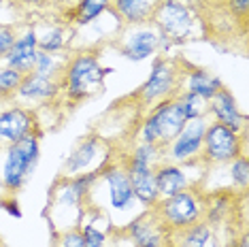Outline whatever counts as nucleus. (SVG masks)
I'll return each mask as SVG.
<instances>
[{
  "instance_id": "obj_1",
  "label": "nucleus",
  "mask_w": 249,
  "mask_h": 247,
  "mask_svg": "<svg viewBox=\"0 0 249 247\" xmlns=\"http://www.w3.org/2000/svg\"><path fill=\"white\" fill-rule=\"evenodd\" d=\"M109 69L103 66L100 53L96 49H79L69 58H64V69L60 75L62 100L71 106L86 103L105 89V79Z\"/></svg>"
},
{
  "instance_id": "obj_2",
  "label": "nucleus",
  "mask_w": 249,
  "mask_h": 247,
  "mask_svg": "<svg viewBox=\"0 0 249 247\" xmlns=\"http://www.w3.org/2000/svg\"><path fill=\"white\" fill-rule=\"evenodd\" d=\"M149 24L168 45L194 41L202 35L205 28L200 13L190 0H158Z\"/></svg>"
},
{
  "instance_id": "obj_3",
  "label": "nucleus",
  "mask_w": 249,
  "mask_h": 247,
  "mask_svg": "<svg viewBox=\"0 0 249 247\" xmlns=\"http://www.w3.org/2000/svg\"><path fill=\"white\" fill-rule=\"evenodd\" d=\"M41 137L43 132L36 130L24 137L21 141L13 145H4V160L2 173H0V183L7 192L15 194L28 183L35 168L41 158Z\"/></svg>"
},
{
  "instance_id": "obj_4",
  "label": "nucleus",
  "mask_w": 249,
  "mask_h": 247,
  "mask_svg": "<svg viewBox=\"0 0 249 247\" xmlns=\"http://www.w3.org/2000/svg\"><path fill=\"white\" fill-rule=\"evenodd\" d=\"M181 66H183L181 60L166 58V55L156 58L154 64H151L149 77L128 98L145 111L162 103V100L175 98L181 92Z\"/></svg>"
},
{
  "instance_id": "obj_5",
  "label": "nucleus",
  "mask_w": 249,
  "mask_h": 247,
  "mask_svg": "<svg viewBox=\"0 0 249 247\" xmlns=\"http://www.w3.org/2000/svg\"><path fill=\"white\" fill-rule=\"evenodd\" d=\"M188 120L181 113L177 98H168L145 111L139 126V143H151L158 147H166L177 134L183 130Z\"/></svg>"
},
{
  "instance_id": "obj_6",
  "label": "nucleus",
  "mask_w": 249,
  "mask_h": 247,
  "mask_svg": "<svg viewBox=\"0 0 249 247\" xmlns=\"http://www.w3.org/2000/svg\"><path fill=\"white\" fill-rule=\"evenodd\" d=\"M151 211L171 234L179 232L205 220V194L198 188H188L171 198H160Z\"/></svg>"
},
{
  "instance_id": "obj_7",
  "label": "nucleus",
  "mask_w": 249,
  "mask_h": 247,
  "mask_svg": "<svg viewBox=\"0 0 249 247\" xmlns=\"http://www.w3.org/2000/svg\"><path fill=\"white\" fill-rule=\"evenodd\" d=\"M245 154V132H234L217 122L209 120L205 130V141L200 151V166L202 168H217L226 166L236 156Z\"/></svg>"
},
{
  "instance_id": "obj_8",
  "label": "nucleus",
  "mask_w": 249,
  "mask_h": 247,
  "mask_svg": "<svg viewBox=\"0 0 249 247\" xmlns=\"http://www.w3.org/2000/svg\"><path fill=\"white\" fill-rule=\"evenodd\" d=\"M166 47H168V43L164 41L160 36V32L151 24L126 26L124 35L115 41L117 52L126 60H132V62H143L147 58H151V55L160 53Z\"/></svg>"
},
{
  "instance_id": "obj_9",
  "label": "nucleus",
  "mask_w": 249,
  "mask_h": 247,
  "mask_svg": "<svg viewBox=\"0 0 249 247\" xmlns=\"http://www.w3.org/2000/svg\"><path fill=\"white\" fill-rule=\"evenodd\" d=\"M207 124H209V117H205V120H192L185 124L183 130L164 147V160L175 162V164H196L200 160Z\"/></svg>"
},
{
  "instance_id": "obj_10",
  "label": "nucleus",
  "mask_w": 249,
  "mask_h": 247,
  "mask_svg": "<svg viewBox=\"0 0 249 247\" xmlns=\"http://www.w3.org/2000/svg\"><path fill=\"white\" fill-rule=\"evenodd\" d=\"M98 183L105 185L107 203H109V207L113 211L126 213V211H130L134 205H137V198H134V192H132V185H130L128 173H126V168H124L122 160L105 162L103 168H100Z\"/></svg>"
},
{
  "instance_id": "obj_11",
  "label": "nucleus",
  "mask_w": 249,
  "mask_h": 247,
  "mask_svg": "<svg viewBox=\"0 0 249 247\" xmlns=\"http://www.w3.org/2000/svg\"><path fill=\"white\" fill-rule=\"evenodd\" d=\"M132 247H171V232L162 226L151 209H145L122 230Z\"/></svg>"
},
{
  "instance_id": "obj_12",
  "label": "nucleus",
  "mask_w": 249,
  "mask_h": 247,
  "mask_svg": "<svg viewBox=\"0 0 249 247\" xmlns=\"http://www.w3.org/2000/svg\"><path fill=\"white\" fill-rule=\"evenodd\" d=\"M38 130L36 113L19 103H11L0 111V139L2 145H13Z\"/></svg>"
},
{
  "instance_id": "obj_13",
  "label": "nucleus",
  "mask_w": 249,
  "mask_h": 247,
  "mask_svg": "<svg viewBox=\"0 0 249 247\" xmlns=\"http://www.w3.org/2000/svg\"><path fill=\"white\" fill-rule=\"evenodd\" d=\"M62 96V88L60 79H49V77H41L36 72H26L21 77V83L15 92L13 100L15 103H24V105H41L47 106L53 100H58Z\"/></svg>"
},
{
  "instance_id": "obj_14",
  "label": "nucleus",
  "mask_w": 249,
  "mask_h": 247,
  "mask_svg": "<svg viewBox=\"0 0 249 247\" xmlns=\"http://www.w3.org/2000/svg\"><path fill=\"white\" fill-rule=\"evenodd\" d=\"M207 117L211 122L222 124V126L230 128V130H234V132H245L247 130V117L241 111L234 94H232L226 86L219 88L217 92H215V96L209 100Z\"/></svg>"
},
{
  "instance_id": "obj_15",
  "label": "nucleus",
  "mask_w": 249,
  "mask_h": 247,
  "mask_svg": "<svg viewBox=\"0 0 249 247\" xmlns=\"http://www.w3.org/2000/svg\"><path fill=\"white\" fill-rule=\"evenodd\" d=\"M38 53V41H36V28L35 26H26L24 32H18L13 47L9 49V53L4 55L2 64L9 69L21 72H32L35 69V60Z\"/></svg>"
},
{
  "instance_id": "obj_16",
  "label": "nucleus",
  "mask_w": 249,
  "mask_h": 247,
  "mask_svg": "<svg viewBox=\"0 0 249 247\" xmlns=\"http://www.w3.org/2000/svg\"><path fill=\"white\" fill-rule=\"evenodd\" d=\"M103 154V139L96 137V134H89V137L79 139L77 145L71 149L69 158L62 164V175L64 177H72V175H81V173H88L89 168L96 164L98 156ZM96 171V168H92Z\"/></svg>"
},
{
  "instance_id": "obj_17",
  "label": "nucleus",
  "mask_w": 249,
  "mask_h": 247,
  "mask_svg": "<svg viewBox=\"0 0 249 247\" xmlns=\"http://www.w3.org/2000/svg\"><path fill=\"white\" fill-rule=\"evenodd\" d=\"M188 168L190 164H175V162H168V160H162L154 168L160 198H171V196L183 192L188 188H196V183L188 175Z\"/></svg>"
},
{
  "instance_id": "obj_18",
  "label": "nucleus",
  "mask_w": 249,
  "mask_h": 247,
  "mask_svg": "<svg viewBox=\"0 0 249 247\" xmlns=\"http://www.w3.org/2000/svg\"><path fill=\"white\" fill-rule=\"evenodd\" d=\"M224 83L219 81L217 75L209 72L207 69H200V66H190L183 62L181 66V92H188V94H196V96L211 100L215 96L219 88Z\"/></svg>"
},
{
  "instance_id": "obj_19",
  "label": "nucleus",
  "mask_w": 249,
  "mask_h": 247,
  "mask_svg": "<svg viewBox=\"0 0 249 247\" xmlns=\"http://www.w3.org/2000/svg\"><path fill=\"white\" fill-rule=\"evenodd\" d=\"M122 164H124V162H122ZM124 168H126V173H128V179H130V185H132V192H134L137 203L143 205L145 209H154V207L158 205V200H160L154 168L128 166V164H124Z\"/></svg>"
},
{
  "instance_id": "obj_20",
  "label": "nucleus",
  "mask_w": 249,
  "mask_h": 247,
  "mask_svg": "<svg viewBox=\"0 0 249 247\" xmlns=\"http://www.w3.org/2000/svg\"><path fill=\"white\" fill-rule=\"evenodd\" d=\"M158 0H111V11L122 19L124 26L149 24Z\"/></svg>"
},
{
  "instance_id": "obj_21",
  "label": "nucleus",
  "mask_w": 249,
  "mask_h": 247,
  "mask_svg": "<svg viewBox=\"0 0 249 247\" xmlns=\"http://www.w3.org/2000/svg\"><path fill=\"white\" fill-rule=\"evenodd\" d=\"M236 207V194L230 190H219V192L205 194V222L211 226H219L234 213Z\"/></svg>"
},
{
  "instance_id": "obj_22",
  "label": "nucleus",
  "mask_w": 249,
  "mask_h": 247,
  "mask_svg": "<svg viewBox=\"0 0 249 247\" xmlns=\"http://www.w3.org/2000/svg\"><path fill=\"white\" fill-rule=\"evenodd\" d=\"M36 41H38V52L60 55L69 47L71 28L66 24H49L45 30L36 32Z\"/></svg>"
},
{
  "instance_id": "obj_23",
  "label": "nucleus",
  "mask_w": 249,
  "mask_h": 247,
  "mask_svg": "<svg viewBox=\"0 0 249 247\" xmlns=\"http://www.w3.org/2000/svg\"><path fill=\"white\" fill-rule=\"evenodd\" d=\"M213 241V226L205 220L171 234V247H209Z\"/></svg>"
},
{
  "instance_id": "obj_24",
  "label": "nucleus",
  "mask_w": 249,
  "mask_h": 247,
  "mask_svg": "<svg viewBox=\"0 0 249 247\" xmlns=\"http://www.w3.org/2000/svg\"><path fill=\"white\" fill-rule=\"evenodd\" d=\"M164 160V149L151 143H137L132 149L122 158L128 166H143V168H156Z\"/></svg>"
},
{
  "instance_id": "obj_25",
  "label": "nucleus",
  "mask_w": 249,
  "mask_h": 247,
  "mask_svg": "<svg viewBox=\"0 0 249 247\" xmlns=\"http://www.w3.org/2000/svg\"><path fill=\"white\" fill-rule=\"evenodd\" d=\"M107 11H111V0H77L71 19L77 26H88Z\"/></svg>"
},
{
  "instance_id": "obj_26",
  "label": "nucleus",
  "mask_w": 249,
  "mask_h": 247,
  "mask_svg": "<svg viewBox=\"0 0 249 247\" xmlns=\"http://www.w3.org/2000/svg\"><path fill=\"white\" fill-rule=\"evenodd\" d=\"M177 103L181 106V113L188 122L192 120H205L207 113H209V100L196 96V94H188V92H179L177 96Z\"/></svg>"
},
{
  "instance_id": "obj_27",
  "label": "nucleus",
  "mask_w": 249,
  "mask_h": 247,
  "mask_svg": "<svg viewBox=\"0 0 249 247\" xmlns=\"http://www.w3.org/2000/svg\"><path fill=\"white\" fill-rule=\"evenodd\" d=\"M62 69H64V55L38 52L32 72H36V75H41V77H49V79H60Z\"/></svg>"
},
{
  "instance_id": "obj_28",
  "label": "nucleus",
  "mask_w": 249,
  "mask_h": 247,
  "mask_svg": "<svg viewBox=\"0 0 249 247\" xmlns=\"http://www.w3.org/2000/svg\"><path fill=\"white\" fill-rule=\"evenodd\" d=\"M226 166H228V171H230V181H232L234 192L245 194L247 192V183H249V160H247V154L236 156V158L232 162H228Z\"/></svg>"
},
{
  "instance_id": "obj_29",
  "label": "nucleus",
  "mask_w": 249,
  "mask_h": 247,
  "mask_svg": "<svg viewBox=\"0 0 249 247\" xmlns=\"http://www.w3.org/2000/svg\"><path fill=\"white\" fill-rule=\"evenodd\" d=\"M21 72L9 69V66H0V100L2 103H11L21 83Z\"/></svg>"
},
{
  "instance_id": "obj_30",
  "label": "nucleus",
  "mask_w": 249,
  "mask_h": 247,
  "mask_svg": "<svg viewBox=\"0 0 249 247\" xmlns=\"http://www.w3.org/2000/svg\"><path fill=\"white\" fill-rule=\"evenodd\" d=\"M83 247H109V237L103 228H98L94 222L81 224Z\"/></svg>"
},
{
  "instance_id": "obj_31",
  "label": "nucleus",
  "mask_w": 249,
  "mask_h": 247,
  "mask_svg": "<svg viewBox=\"0 0 249 247\" xmlns=\"http://www.w3.org/2000/svg\"><path fill=\"white\" fill-rule=\"evenodd\" d=\"M52 247H83L81 226L58 230V232L53 234V245Z\"/></svg>"
},
{
  "instance_id": "obj_32",
  "label": "nucleus",
  "mask_w": 249,
  "mask_h": 247,
  "mask_svg": "<svg viewBox=\"0 0 249 247\" xmlns=\"http://www.w3.org/2000/svg\"><path fill=\"white\" fill-rule=\"evenodd\" d=\"M15 38H18V30L11 24H7V21H0V62L4 60L9 49L13 47Z\"/></svg>"
},
{
  "instance_id": "obj_33",
  "label": "nucleus",
  "mask_w": 249,
  "mask_h": 247,
  "mask_svg": "<svg viewBox=\"0 0 249 247\" xmlns=\"http://www.w3.org/2000/svg\"><path fill=\"white\" fill-rule=\"evenodd\" d=\"M224 9L228 11V15H232L236 21H247V13H249V0H228L224 4Z\"/></svg>"
},
{
  "instance_id": "obj_34",
  "label": "nucleus",
  "mask_w": 249,
  "mask_h": 247,
  "mask_svg": "<svg viewBox=\"0 0 249 247\" xmlns=\"http://www.w3.org/2000/svg\"><path fill=\"white\" fill-rule=\"evenodd\" d=\"M11 2H13V0H11ZM15 2H18L19 7H47L53 0H15Z\"/></svg>"
},
{
  "instance_id": "obj_35",
  "label": "nucleus",
  "mask_w": 249,
  "mask_h": 247,
  "mask_svg": "<svg viewBox=\"0 0 249 247\" xmlns=\"http://www.w3.org/2000/svg\"><path fill=\"white\" fill-rule=\"evenodd\" d=\"M230 247H247V234L245 232H241V237L239 239H232V243H230Z\"/></svg>"
},
{
  "instance_id": "obj_36",
  "label": "nucleus",
  "mask_w": 249,
  "mask_h": 247,
  "mask_svg": "<svg viewBox=\"0 0 249 247\" xmlns=\"http://www.w3.org/2000/svg\"><path fill=\"white\" fill-rule=\"evenodd\" d=\"M7 4H11V0H0V13L7 9Z\"/></svg>"
},
{
  "instance_id": "obj_37",
  "label": "nucleus",
  "mask_w": 249,
  "mask_h": 247,
  "mask_svg": "<svg viewBox=\"0 0 249 247\" xmlns=\"http://www.w3.org/2000/svg\"><path fill=\"white\" fill-rule=\"evenodd\" d=\"M211 2H213V4H226L228 0H211Z\"/></svg>"
},
{
  "instance_id": "obj_38",
  "label": "nucleus",
  "mask_w": 249,
  "mask_h": 247,
  "mask_svg": "<svg viewBox=\"0 0 249 247\" xmlns=\"http://www.w3.org/2000/svg\"><path fill=\"white\" fill-rule=\"evenodd\" d=\"M0 247H7V243H4V241H2V239H0Z\"/></svg>"
},
{
  "instance_id": "obj_39",
  "label": "nucleus",
  "mask_w": 249,
  "mask_h": 247,
  "mask_svg": "<svg viewBox=\"0 0 249 247\" xmlns=\"http://www.w3.org/2000/svg\"><path fill=\"white\" fill-rule=\"evenodd\" d=\"M4 147V145H2V139H0V149H2Z\"/></svg>"
},
{
  "instance_id": "obj_40",
  "label": "nucleus",
  "mask_w": 249,
  "mask_h": 247,
  "mask_svg": "<svg viewBox=\"0 0 249 247\" xmlns=\"http://www.w3.org/2000/svg\"><path fill=\"white\" fill-rule=\"evenodd\" d=\"M190 2H192V0H190Z\"/></svg>"
}]
</instances>
